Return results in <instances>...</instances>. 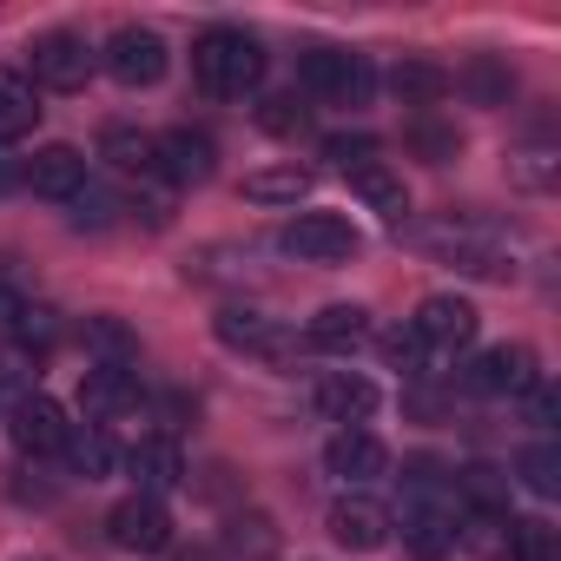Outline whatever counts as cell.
<instances>
[{
    "label": "cell",
    "instance_id": "obj_3",
    "mask_svg": "<svg viewBox=\"0 0 561 561\" xmlns=\"http://www.w3.org/2000/svg\"><path fill=\"white\" fill-rule=\"evenodd\" d=\"M430 251H443L456 271H476V277H515V257L495 244V231L469 225V218H449V225H430L423 231Z\"/></svg>",
    "mask_w": 561,
    "mask_h": 561
},
{
    "label": "cell",
    "instance_id": "obj_4",
    "mask_svg": "<svg viewBox=\"0 0 561 561\" xmlns=\"http://www.w3.org/2000/svg\"><path fill=\"white\" fill-rule=\"evenodd\" d=\"M106 541L126 548V554H165V548H172V515H165V502H159V495H126V502H113Z\"/></svg>",
    "mask_w": 561,
    "mask_h": 561
},
{
    "label": "cell",
    "instance_id": "obj_24",
    "mask_svg": "<svg viewBox=\"0 0 561 561\" xmlns=\"http://www.w3.org/2000/svg\"><path fill=\"white\" fill-rule=\"evenodd\" d=\"M244 198L251 205H298V198H311V165H264V172H251L244 179Z\"/></svg>",
    "mask_w": 561,
    "mask_h": 561
},
{
    "label": "cell",
    "instance_id": "obj_18",
    "mask_svg": "<svg viewBox=\"0 0 561 561\" xmlns=\"http://www.w3.org/2000/svg\"><path fill=\"white\" fill-rule=\"evenodd\" d=\"M80 403H87L100 423H113V416L139 410V377H133L126 364H93V370L80 377Z\"/></svg>",
    "mask_w": 561,
    "mask_h": 561
},
{
    "label": "cell",
    "instance_id": "obj_17",
    "mask_svg": "<svg viewBox=\"0 0 561 561\" xmlns=\"http://www.w3.org/2000/svg\"><path fill=\"white\" fill-rule=\"evenodd\" d=\"M403 548H410L416 561H443V554L456 548V515H449L443 502L416 495V502L403 508Z\"/></svg>",
    "mask_w": 561,
    "mask_h": 561
},
{
    "label": "cell",
    "instance_id": "obj_27",
    "mask_svg": "<svg viewBox=\"0 0 561 561\" xmlns=\"http://www.w3.org/2000/svg\"><path fill=\"white\" fill-rule=\"evenodd\" d=\"M449 87H456V80H449L436 60H403V67L390 73V93H397L403 106H436Z\"/></svg>",
    "mask_w": 561,
    "mask_h": 561
},
{
    "label": "cell",
    "instance_id": "obj_39",
    "mask_svg": "<svg viewBox=\"0 0 561 561\" xmlns=\"http://www.w3.org/2000/svg\"><path fill=\"white\" fill-rule=\"evenodd\" d=\"M21 318H27V298H21L14 285H0V337H14V331H21Z\"/></svg>",
    "mask_w": 561,
    "mask_h": 561
},
{
    "label": "cell",
    "instance_id": "obj_20",
    "mask_svg": "<svg viewBox=\"0 0 561 561\" xmlns=\"http://www.w3.org/2000/svg\"><path fill=\"white\" fill-rule=\"evenodd\" d=\"M344 179H351V192H357L377 218H390V225L410 218V192H403V179H397L383 159H370V165H357V172H344Z\"/></svg>",
    "mask_w": 561,
    "mask_h": 561
},
{
    "label": "cell",
    "instance_id": "obj_21",
    "mask_svg": "<svg viewBox=\"0 0 561 561\" xmlns=\"http://www.w3.org/2000/svg\"><path fill=\"white\" fill-rule=\"evenodd\" d=\"M305 337H311V351H357V344H370V311L364 305H324Z\"/></svg>",
    "mask_w": 561,
    "mask_h": 561
},
{
    "label": "cell",
    "instance_id": "obj_11",
    "mask_svg": "<svg viewBox=\"0 0 561 561\" xmlns=\"http://www.w3.org/2000/svg\"><path fill=\"white\" fill-rule=\"evenodd\" d=\"M535 383H541V370H535V351L528 344H495L469 370V390H482V397H528Z\"/></svg>",
    "mask_w": 561,
    "mask_h": 561
},
{
    "label": "cell",
    "instance_id": "obj_36",
    "mask_svg": "<svg viewBox=\"0 0 561 561\" xmlns=\"http://www.w3.org/2000/svg\"><path fill=\"white\" fill-rule=\"evenodd\" d=\"M508 172H515V185H554V152H515L508 159Z\"/></svg>",
    "mask_w": 561,
    "mask_h": 561
},
{
    "label": "cell",
    "instance_id": "obj_37",
    "mask_svg": "<svg viewBox=\"0 0 561 561\" xmlns=\"http://www.w3.org/2000/svg\"><path fill=\"white\" fill-rule=\"evenodd\" d=\"M383 357H390L397 370H416V364H423V344H416V331H410V324L383 331Z\"/></svg>",
    "mask_w": 561,
    "mask_h": 561
},
{
    "label": "cell",
    "instance_id": "obj_35",
    "mask_svg": "<svg viewBox=\"0 0 561 561\" xmlns=\"http://www.w3.org/2000/svg\"><path fill=\"white\" fill-rule=\"evenodd\" d=\"M324 159H331L337 172H357V165H370V159H377V139H364V133H357V139H344V133H337V139H324Z\"/></svg>",
    "mask_w": 561,
    "mask_h": 561
},
{
    "label": "cell",
    "instance_id": "obj_2",
    "mask_svg": "<svg viewBox=\"0 0 561 561\" xmlns=\"http://www.w3.org/2000/svg\"><path fill=\"white\" fill-rule=\"evenodd\" d=\"M305 93L311 100H324V106H370V93H377V67L364 60V54H344V47H311L305 54Z\"/></svg>",
    "mask_w": 561,
    "mask_h": 561
},
{
    "label": "cell",
    "instance_id": "obj_10",
    "mask_svg": "<svg viewBox=\"0 0 561 561\" xmlns=\"http://www.w3.org/2000/svg\"><path fill=\"white\" fill-rule=\"evenodd\" d=\"M410 331H416V344H423V351H462V344H476L482 318H476V305H469V298L436 291V298H423V305H416Z\"/></svg>",
    "mask_w": 561,
    "mask_h": 561
},
{
    "label": "cell",
    "instance_id": "obj_5",
    "mask_svg": "<svg viewBox=\"0 0 561 561\" xmlns=\"http://www.w3.org/2000/svg\"><path fill=\"white\" fill-rule=\"evenodd\" d=\"M27 54H34V80L54 87V93H80L93 80V67H100V54L87 47V34H67V27L60 34H41Z\"/></svg>",
    "mask_w": 561,
    "mask_h": 561
},
{
    "label": "cell",
    "instance_id": "obj_13",
    "mask_svg": "<svg viewBox=\"0 0 561 561\" xmlns=\"http://www.w3.org/2000/svg\"><path fill=\"white\" fill-rule=\"evenodd\" d=\"M311 403H318V416H331L344 430H364V416L377 410V383L364 370H324L311 383Z\"/></svg>",
    "mask_w": 561,
    "mask_h": 561
},
{
    "label": "cell",
    "instance_id": "obj_26",
    "mask_svg": "<svg viewBox=\"0 0 561 561\" xmlns=\"http://www.w3.org/2000/svg\"><path fill=\"white\" fill-rule=\"evenodd\" d=\"M456 548H469L476 561H508V515H456Z\"/></svg>",
    "mask_w": 561,
    "mask_h": 561
},
{
    "label": "cell",
    "instance_id": "obj_33",
    "mask_svg": "<svg viewBox=\"0 0 561 561\" xmlns=\"http://www.w3.org/2000/svg\"><path fill=\"white\" fill-rule=\"evenodd\" d=\"M305 106H298V93H277V100H264V113H257V126L264 133H277V139H285V133H305Z\"/></svg>",
    "mask_w": 561,
    "mask_h": 561
},
{
    "label": "cell",
    "instance_id": "obj_15",
    "mask_svg": "<svg viewBox=\"0 0 561 561\" xmlns=\"http://www.w3.org/2000/svg\"><path fill=\"white\" fill-rule=\"evenodd\" d=\"M21 185L41 192V198H80L87 192V159L73 146H47V152H34L21 165Z\"/></svg>",
    "mask_w": 561,
    "mask_h": 561
},
{
    "label": "cell",
    "instance_id": "obj_30",
    "mask_svg": "<svg viewBox=\"0 0 561 561\" xmlns=\"http://www.w3.org/2000/svg\"><path fill=\"white\" fill-rule=\"evenodd\" d=\"M515 469H522V482H528L541 502H548V495H561V449H554V443H528Z\"/></svg>",
    "mask_w": 561,
    "mask_h": 561
},
{
    "label": "cell",
    "instance_id": "obj_6",
    "mask_svg": "<svg viewBox=\"0 0 561 561\" xmlns=\"http://www.w3.org/2000/svg\"><path fill=\"white\" fill-rule=\"evenodd\" d=\"M357 225L351 218H337V211H305V218H291L285 225V251H298L305 264H351L357 257Z\"/></svg>",
    "mask_w": 561,
    "mask_h": 561
},
{
    "label": "cell",
    "instance_id": "obj_22",
    "mask_svg": "<svg viewBox=\"0 0 561 561\" xmlns=\"http://www.w3.org/2000/svg\"><path fill=\"white\" fill-rule=\"evenodd\" d=\"M34 126H41V93H34V80L0 67V146L27 139Z\"/></svg>",
    "mask_w": 561,
    "mask_h": 561
},
{
    "label": "cell",
    "instance_id": "obj_25",
    "mask_svg": "<svg viewBox=\"0 0 561 561\" xmlns=\"http://www.w3.org/2000/svg\"><path fill=\"white\" fill-rule=\"evenodd\" d=\"M100 159H113V165H119V172H133V179H159V139H152V133L106 126V139H100Z\"/></svg>",
    "mask_w": 561,
    "mask_h": 561
},
{
    "label": "cell",
    "instance_id": "obj_1",
    "mask_svg": "<svg viewBox=\"0 0 561 561\" xmlns=\"http://www.w3.org/2000/svg\"><path fill=\"white\" fill-rule=\"evenodd\" d=\"M192 73L211 100H244L264 87V47L238 27H205L192 41Z\"/></svg>",
    "mask_w": 561,
    "mask_h": 561
},
{
    "label": "cell",
    "instance_id": "obj_40",
    "mask_svg": "<svg viewBox=\"0 0 561 561\" xmlns=\"http://www.w3.org/2000/svg\"><path fill=\"white\" fill-rule=\"evenodd\" d=\"M554 410H561V403H554V390H548V383H535V390H528V423L554 430Z\"/></svg>",
    "mask_w": 561,
    "mask_h": 561
},
{
    "label": "cell",
    "instance_id": "obj_9",
    "mask_svg": "<svg viewBox=\"0 0 561 561\" xmlns=\"http://www.w3.org/2000/svg\"><path fill=\"white\" fill-rule=\"evenodd\" d=\"M100 67L119 80V87H159L165 80V41L152 27H119L100 54Z\"/></svg>",
    "mask_w": 561,
    "mask_h": 561
},
{
    "label": "cell",
    "instance_id": "obj_12",
    "mask_svg": "<svg viewBox=\"0 0 561 561\" xmlns=\"http://www.w3.org/2000/svg\"><path fill=\"white\" fill-rule=\"evenodd\" d=\"M8 430H14V443H21V456H60V443H67V410L54 403V397H41V390H27V397H14V416H8Z\"/></svg>",
    "mask_w": 561,
    "mask_h": 561
},
{
    "label": "cell",
    "instance_id": "obj_42",
    "mask_svg": "<svg viewBox=\"0 0 561 561\" xmlns=\"http://www.w3.org/2000/svg\"><path fill=\"white\" fill-rule=\"evenodd\" d=\"M179 561H205V554H179Z\"/></svg>",
    "mask_w": 561,
    "mask_h": 561
},
{
    "label": "cell",
    "instance_id": "obj_29",
    "mask_svg": "<svg viewBox=\"0 0 561 561\" xmlns=\"http://www.w3.org/2000/svg\"><path fill=\"white\" fill-rule=\"evenodd\" d=\"M508 561H561V541H554V528H548L541 515H528V522H508Z\"/></svg>",
    "mask_w": 561,
    "mask_h": 561
},
{
    "label": "cell",
    "instance_id": "obj_31",
    "mask_svg": "<svg viewBox=\"0 0 561 561\" xmlns=\"http://www.w3.org/2000/svg\"><path fill=\"white\" fill-rule=\"evenodd\" d=\"M87 344H93L106 364H133V357H139V344H133V331H126L119 318H87Z\"/></svg>",
    "mask_w": 561,
    "mask_h": 561
},
{
    "label": "cell",
    "instance_id": "obj_28",
    "mask_svg": "<svg viewBox=\"0 0 561 561\" xmlns=\"http://www.w3.org/2000/svg\"><path fill=\"white\" fill-rule=\"evenodd\" d=\"M456 489H462V502H469V508H482V515H508V476H502V469L469 462V469L456 476Z\"/></svg>",
    "mask_w": 561,
    "mask_h": 561
},
{
    "label": "cell",
    "instance_id": "obj_8",
    "mask_svg": "<svg viewBox=\"0 0 561 561\" xmlns=\"http://www.w3.org/2000/svg\"><path fill=\"white\" fill-rule=\"evenodd\" d=\"M324 522H331V541H337V548H351V554H377V548L390 541V528H397V522H390V508H383L377 495H364V489L337 495Z\"/></svg>",
    "mask_w": 561,
    "mask_h": 561
},
{
    "label": "cell",
    "instance_id": "obj_19",
    "mask_svg": "<svg viewBox=\"0 0 561 561\" xmlns=\"http://www.w3.org/2000/svg\"><path fill=\"white\" fill-rule=\"evenodd\" d=\"M324 469L344 476V482H370V476L390 469V449H383L370 430H337V436L324 443Z\"/></svg>",
    "mask_w": 561,
    "mask_h": 561
},
{
    "label": "cell",
    "instance_id": "obj_38",
    "mask_svg": "<svg viewBox=\"0 0 561 561\" xmlns=\"http://www.w3.org/2000/svg\"><path fill=\"white\" fill-rule=\"evenodd\" d=\"M410 146H416V152H430V165H443V159H456V152H462V139H456V133H436V126H416V133H410Z\"/></svg>",
    "mask_w": 561,
    "mask_h": 561
},
{
    "label": "cell",
    "instance_id": "obj_7",
    "mask_svg": "<svg viewBox=\"0 0 561 561\" xmlns=\"http://www.w3.org/2000/svg\"><path fill=\"white\" fill-rule=\"evenodd\" d=\"M218 344H225V351H244V357H264V364L298 357V337H291L285 324L264 318V311H244V305L218 311Z\"/></svg>",
    "mask_w": 561,
    "mask_h": 561
},
{
    "label": "cell",
    "instance_id": "obj_34",
    "mask_svg": "<svg viewBox=\"0 0 561 561\" xmlns=\"http://www.w3.org/2000/svg\"><path fill=\"white\" fill-rule=\"evenodd\" d=\"M508 87H515V80H508V67H495V60H476V67H469V93H476L482 106H502V100H508Z\"/></svg>",
    "mask_w": 561,
    "mask_h": 561
},
{
    "label": "cell",
    "instance_id": "obj_32",
    "mask_svg": "<svg viewBox=\"0 0 561 561\" xmlns=\"http://www.w3.org/2000/svg\"><path fill=\"white\" fill-rule=\"evenodd\" d=\"M225 548H238V554H271V548H277V528H271L264 515H238L231 535H225Z\"/></svg>",
    "mask_w": 561,
    "mask_h": 561
},
{
    "label": "cell",
    "instance_id": "obj_16",
    "mask_svg": "<svg viewBox=\"0 0 561 561\" xmlns=\"http://www.w3.org/2000/svg\"><path fill=\"white\" fill-rule=\"evenodd\" d=\"M126 469H133V495H172L179 482H185V456H179V443L172 436H146V443H133V456H126Z\"/></svg>",
    "mask_w": 561,
    "mask_h": 561
},
{
    "label": "cell",
    "instance_id": "obj_14",
    "mask_svg": "<svg viewBox=\"0 0 561 561\" xmlns=\"http://www.w3.org/2000/svg\"><path fill=\"white\" fill-rule=\"evenodd\" d=\"M211 165H218V152H211L205 133H192V126L159 133V179H172V185H205Z\"/></svg>",
    "mask_w": 561,
    "mask_h": 561
},
{
    "label": "cell",
    "instance_id": "obj_23",
    "mask_svg": "<svg viewBox=\"0 0 561 561\" xmlns=\"http://www.w3.org/2000/svg\"><path fill=\"white\" fill-rule=\"evenodd\" d=\"M60 456H67V469L73 476H87V482H100V476H113V462H119V449H113V436L100 430V423H73L67 430V443H60Z\"/></svg>",
    "mask_w": 561,
    "mask_h": 561
},
{
    "label": "cell",
    "instance_id": "obj_41",
    "mask_svg": "<svg viewBox=\"0 0 561 561\" xmlns=\"http://www.w3.org/2000/svg\"><path fill=\"white\" fill-rule=\"evenodd\" d=\"M14 185H21V165H14V159H0V192H14Z\"/></svg>",
    "mask_w": 561,
    "mask_h": 561
}]
</instances>
